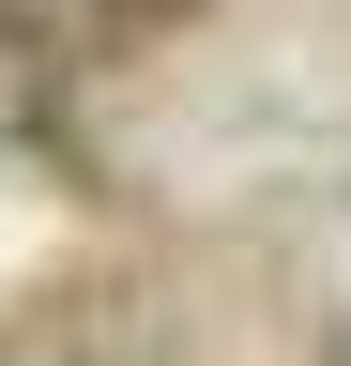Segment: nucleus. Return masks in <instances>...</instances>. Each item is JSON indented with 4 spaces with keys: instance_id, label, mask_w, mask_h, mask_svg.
<instances>
[{
    "instance_id": "1",
    "label": "nucleus",
    "mask_w": 351,
    "mask_h": 366,
    "mask_svg": "<svg viewBox=\"0 0 351 366\" xmlns=\"http://www.w3.org/2000/svg\"><path fill=\"white\" fill-rule=\"evenodd\" d=\"M76 92H92V31L61 0H0V153H61Z\"/></svg>"
}]
</instances>
